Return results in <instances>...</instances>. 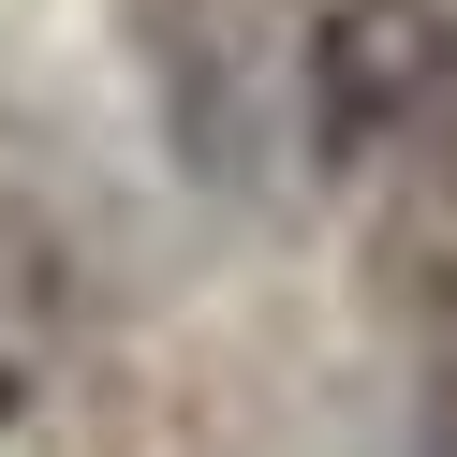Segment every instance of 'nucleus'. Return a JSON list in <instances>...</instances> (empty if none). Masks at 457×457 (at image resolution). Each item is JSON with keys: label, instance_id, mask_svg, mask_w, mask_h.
<instances>
[{"label": "nucleus", "instance_id": "obj_1", "mask_svg": "<svg viewBox=\"0 0 457 457\" xmlns=\"http://www.w3.org/2000/svg\"><path fill=\"white\" fill-rule=\"evenodd\" d=\"M443 89H457V15L443 0H325V30H310V133L339 162L398 148Z\"/></svg>", "mask_w": 457, "mask_h": 457}, {"label": "nucleus", "instance_id": "obj_2", "mask_svg": "<svg viewBox=\"0 0 457 457\" xmlns=\"http://www.w3.org/2000/svg\"><path fill=\"white\" fill-rule=\"evenodd\" d=\"M45 384H60V354H45V310L0 280V457H30V428H45Z\"/></svg>", "mask_w": 457, "mask_h": 457}]
</instances>
